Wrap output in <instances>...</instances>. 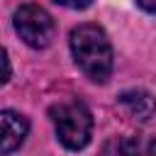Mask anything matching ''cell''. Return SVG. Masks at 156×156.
<instances>
[{"instance_id":"7","label":"cell","mask_w":156,"mask_h":156,"mask_svg":"<svg viewBox=\"0 0 156 156\" xmlns=\"http://www.w3.org/2000/svg\"><path fill=\"white\" fill-rule=\"evenodd\" d=\"M10 73H12V66H10V58H7V51L0 46V85H5L7 83V78H10Z\"/></svg>"},{"instance_id":"6","label":"cell","mask_w":156,"mask_h":156,"mask_svg":"<svg viewBox=\"0 0 156 156\" xmlns=\"http://www.w3.org/2000/svg\"><path fill=\"white\" fill-rule=\"evenodd\" d=\"M122 156H156V136L151 134H132L119 144Z\"/></svg>"},{"instance_id":"1","label":"cell","mask_w":156,"mask_h":156,"mask_svg":"<svg viewBox=\"0 0 156 156\" xmlns=\"http://www.w3.org/2000/svg\"><path fill=\"white\" fill-rule=\"evenodd\" d=\"M71 54L76 66L95 83H107L112 73V44L102 27L98 24H78L71 29Z\"/></svg>"},{"instance_id":"4","label":"cell","mask_w":156,"mask_h":156,"mask_svg":"<svg viewBox=\"0 0 156 156\" xmlns=\"http://www.w3.org/2000/svg\"><path fill=\"white\" fill-rule=\"evenodd\" d=\"M29 134V122L15 110H0V156L17 151Z\"/></svg>"},{"instance_id":"2","label":"cell","mask_w":156,"mask_h":156,"mask_svg":"<svg viewBox=\"0 0 156 156\" xmlns=\"http://www.w3.org/2000/svg\"><path fill=\"white\" fill-rule=\"evenodd\" d=\"M49 117L54 122L56 136L68 151H80L88 146L93 134V115L80 100L58 102L49 107Z\"/></svg>"},{"instance_id":"5","label":"cell","mask_w":156,"mask_h":156,"mask_svg":"<svg viewBox=\"0 0 156 156\" xmlns=\"http://www.w3.org/2000/svg\"><path fill=\"white\" fill-rule=\"evenodd\" d=\"M117 107L119 112L132 119V122H146L156 115V98L141 88H132V90H124L119 93L117 98Z\"/></svg>"},{"instance_id":"3","label":"cell","mask_w":156,"mask_h":156,"mask_svg":"<svg viewBox=\"0 0 156 156\" xmlns=\"http://www.w3.org/2000/svg\"><path fill=\"white\" fill-rule=\"evenodd\" d=\"M12 24H15V32L20 34V39L32 49H46L56 37L54 17L41 5H34V2L20 5L15 10Z\"/></svg>"},{"instance_id":"8","label":"cell","mask_w":156,"mask_h":156,"mask_svg":"<svg viewBox=\"0 0 156 156\" xmlns=\"http://www.w3.org/2000/svg\"><path fill=\"white\" fill-rule=\"evenodd\" d=\"M54 2H58L63 7H71V10H85L93 0H54Z\"/></svg>"},{"instance_id":"9","label":"cell","mask_w":156,"mask_h":156,"mask_svg":"<svg viewBox=\"0 0 156 156\" xmlns=\"http://www.w3.org/2000/svg\"><path fill=\"white\" fill-rule=\"evenodd\" d=\"M136 5H139L141 10H146V12H154V15H156V0H136Z\"/></svg>"}]
</instances>
